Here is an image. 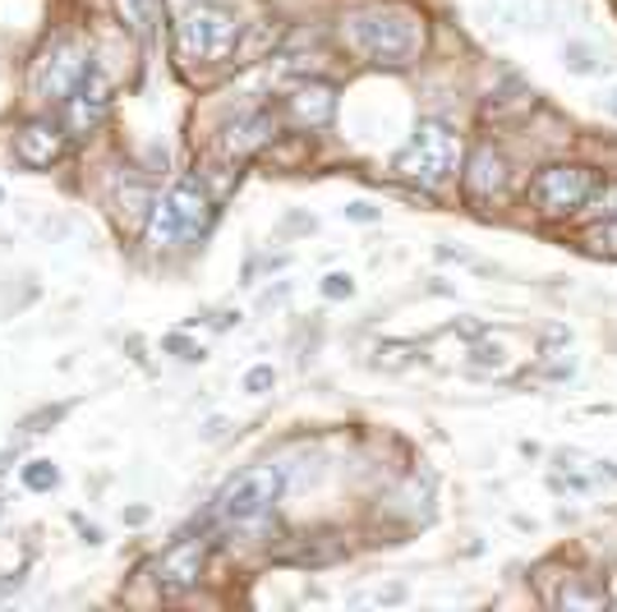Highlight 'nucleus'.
I'll return each instance as SVG.
<instances>
[{"label": "nucleus", "instance_id": "7ed1b4c3", "mask_svg": "<svg viewBox=\"0 0 617 612\" xmlns=\"http://www.w3.org/2000/svg\"><path fill=\"white\" fill-rule=\"evenodd\" d=\"M208 217H213V194L203 189L198 175H190L166 198H152L143 240H148V249H175V244L194 240L208 226Z\"/></svg>", "mask_w": 617, "mask_h": 612}, {"label": "nucleus", "instance_id": "4468645a", "mask_svg": "<svg viewBox=\"0 0 617 612\" xmlns=\"http://www.w3.org/2000/svg\"><path fill=\"white\" fill-rule=\"evenodd\" d=\"M116 10L125 19V29H130L139 42H148L152 29H158V19H162V0H116Z\"/></svg>", "mask_w": 617, "mask_h": 612}, {"label": "nucleus", "instance_id": "aec40b11", "mask_svg": "<svg viewBox=\"0 0 617 612\" xmlns=\"http://www.w3.org/2000/svg\"><path fill=\"white\" fill-rule=\"evenodd\" d=\"M589 203H595V217H599V221H604V217H617V185L595 189V194H589Z\"/></svg>", "mask_w": 617, "mask_h": 612}, {"label": "nucleus", "instance_id": "39448f33", "mask_svg": "<svg viewBox=\"0 0 617 612\" xmlns=\"http://www.w3.org/2000/svg\"><path fill=\"white\" fill-rule=\"evenodd\" d=\"M456 162H461V139L447 130L443 120H424L415 139H410L401 147V157H397V175H405V181H415V185H443L456 175Z\"/></svg>", "mask_w": 617, "mask_h": 612}, {"label": "nucleus", "instance_id": "0eeeda50", "mask_svg": "<svg viewBox=\"0 0 617 612\" xmlns=\"http://www.w3.org/2000/svg\"><path fill=\"white\" fill-rule=\"evenodd\" d=\"M589 194H595V175H589L585 166H544L534 175V185H530L534 208L544 217H572V212H581L589 203Z\"/></svg>", "mask_w": 617, "mask_h": 612}, {"label": "nucleus", "instance_id": "20e7f679", "mask_svg": "<svg viewBox=\"0 0 617 612\" xmlns=\"http://www.w3.org/2000/svg\"><path fill=\"white\" fill-rule=\"evenodd\" d=\"M286 493V470L281 466H249L236 479H226V489L213 502L217 525H253L263 521Z\"/></svg>", "mask_w": 617, "mask_h": 612}, {"label": "nucleus", "instance_id": "dca6fc26", "mask_svg": "<svg viewBox=\"0 0 617 612\" xmlns=\"http://www.w3.org/2000/svg\"><path fill=\"white\" fill-rule=\"evenodd\" d=\"M558 603H562V608H604V603H608V594L585 590V584H567V590L558 594Z\"/></svg>", "mask_w": 617, "mask_h": 612}, {"label": "nucleus", "instance_id": "9d476101", "mask_svg": "<svg viewBox=\"0 0 617 612\" xmlns=\"http://www.w3.org/2000/svg\"><path fill=\"white\" fill-rule=\"evenodd\" d=\"M272 139H277L272 111H249V116H240L236 124H226L221 152H226V162H245V157H253L259 147H268Z\"/></svg>", "mask_w": 617, "mask_h": 612}, {"label": "nucleus", "instance_id": "f3484780", "mask_svg": "<svg viewBox=\"0 0 617 612\" xmlns=\"http://www.w3.org/2000/svg\"><path fill=\"white\" fill-rule=\"evenodd\" d=\"M268 37H277V29H272V23H263V29H253L249 37L240 33V46H236V61H253V56H259V51L268 46Z\"/></svg>", "mask_w": 617, "mask_h": 612}, {"label": "nucleus", "instance_id": "ddd939ff", "mask_svg": "<svg viewBox=\"0 0 617 612\" xmlns=\"http://www.w3.org/2000/svg\"><path fill=\"white\" fill-rule=\"evenodd\" d=\"M502 185H507V162H502V152L479 147L475 157H470V171H466V189H470L475 198H494Z\"/></svg>", "mask_w": 617, "mask_h": 612}, {"label": "nucleus", "instance_id": "f257e3e1", "mask_svg": "<svg viewBox=\"0 0 617 612\" xmlns=\"http://www.w3.org/2000/svg\"><path fill=\"white\" fill-rule=\"evenodd\" d=\"M346 37L374 65H410L424 51V19L410 6H365L346 19Z\"/></svg>", "mask_w": 617, "mask_h": 612}, {"label": "nucleus", "instance_id": "412c9836", "mask_svg": "<svg viewBox=\"0 0 617 612\" xmlns=\"http://www.w3.org/2000/svg\"><path fill=\"white\" fill-rule=\"evenodd\" d=\"M23 483H29V489H51V483H56V470H51L46 461H37V466L23 470Z\"/></svg>", "mask_w": 617, "mask_h": 612}, {"label": "nucleus", "instance_id": "4be33fe9", "mask_svg": "<svg viewBox=\"0 0 617 612\" xmlns=\"http://www.w3.org/2000/svg\"><path fill=\"white\" fill-rule=\"evenodd\" d=\"M378 364H388V369L410 364V346H378Z\"/></svg>", "mask_w": 617, "mask_h": 612}, {"label": "nucleus", "instance_id": "9b49d317", "mask_svg": "<svg viewBox=\"0 0 617 612\" xmlns=\"http://www.w3.org/2000/svg\"><path fill=\"white\" fill-rule=\"evenodd\" d=\"M286 116H291V124H300V130H323V124L337 116V88H332V84H318V79L291 88Z\"/></svg>", "mask_w": 617, "mask_h": 612}, {"label": "nucleus", "instance_id": "f03ea898", "mask_svg": "<svg viewBox=\"0 0 617 612\" xmlns=\"http://www.w3.org/2000/svg\"><path fill=\"white\" fill-rule=\"evenodd\" d=\"M240 33H245V23L236 19V10L203 0V6H190L185 14H180L175 51H180V61L185 65H217V61L236 56Z\"/></svg>", "mask_w": 617, "mask_h": 612}, {"label": "nucleus", "instance_id": "5701e85b", "mask_svg": "<svg viewBox=\"0 0 617 612\" xmlns=\"http://www.w3.org/2000/svg\"><path fill=\"white\" fill-rule=\"evenodd\" d=\"M346 217H355V221H374L378 212L369 208V203H350V208H346Z\"/></svg>", "mask_w": 617, "mask_h": 612}, {"label": "nucleus", "instance_id": "393cba45", "mask_svg": "<svg viewBox=\"0 0 617 612\" xmlns=\"http://www.w3.org/2000/svg\"><path fill=\"white\" fill-rule=\"evenodd\" d=\"M613 603H617V584H613Z\"/></svg>", "mask_w": 617, "mask_h": 612}, {"label": "nucleus", "instance_id": "b1692460", "mask_svg": "<svg viewBox=\"0 0 617 612\" xmlns=\"http://www.w3.org/2000/svg\"><path fill=\"white\" fill-rule=\"evenodd\" d=\"M608 111H613V116H617V88H613V97H608Z\"/></svg>", "mask_w": 617, "mask_h": 612}, {"label": "nucleus", "instance_id": "6e6552de", "mask_svg": "<svg viewBox=\"0 0 617 612\" xmlns=\"http://www.w3.org/2000/svg\"><path fill=\"white\" fill-rule=\"evenodd\" d=\"M111 111V84L101 69H88L79 84H74V92L61 101V120H65V134L69 139H88L101 120H107Z\"/></svg>", "mask_w": 617, "mask_h": 612}, {"label": "nucleus", "instance_id": "f8f14e48", "mask_svg": "<svg viewBox=\"0 0 617 612\" xmlns=\"http://www.w3.org/2000/svg\"><path fill=\"white\" fill-rule=\"evenodd\" d=\"M61 152H65V134H61V124H51V120H29L14 134V157L33 171H46Z\"/></svg>", "mask_w": 617, "mask_h": 612}, {"label": "nucleus", "instance_id": "2eb2a0df", "mask_svg": "<svg viewBox=\"0 0 617 612\" xmlns=\"http://www.w3.org/2000/svg\"><path fill=\"white\" fill-rule=\"evenodd\" d=\"M585 244L595 249V253H604V259H617V217H604L595 231L585 236Z\"/></svg>", "mask_w": 617, "mask_h": 612}, {"label": "nucleus", "instance_id": "1a4fd4ad", "mask_svg": "<svg viewBox=\"0 0 617 612\" xmlns=\"http://www.w3.org/2000/svg\"><path fill=\"white\" fill-rule=\"evenodd\" d=\"M203 562H208V544L203 539H175L158 562H152V584H158L166 599H180L198 584Z\"/></svg>", "mask_w": 617, "mask_h": 612}, {"label": "nucleus", "instance_id": "a211bd4d", "mask_svg": "<svg viewBox=\"0 0 617 612\" xmlns=\"http://www.w3.org/2000/svg\"><path fill=\"white\" fill-rule=\"evenodd\" d=\"M323 295H327V299H350V295H355V282H350L346 272H327V276H323Z\"/></svg>", "mask_w": 617, "mask_h": 612}, {"label": "nucleus", "instance_id": "423d86ee", "mask_svg": "<svg viewBox=\"0 0 617 612\" xmlns=\"http://www.w3.org/2000/svg\"><path fill=\"white\" fill-rule=\"evenodd\" d=\"M88 69H93V56L84 51V42L56 37L51 46H42V56L33 61V92L42 101H65Z\"/></svg>", "mask_w": 617, "mask_h": 612}, {"label": "nucleus", "instance_id": "6ab92c4d", "mask_svg": "<svg viewBox=\"0 0 617 612\" xmlns=\"http://www.w3.org/2000/svg\"><path fill=\"white\" fill-rule=\"evenodd\" d=\"M272 382H277L272 364H259V369H249V373H245V392L259 396V392H268V387H272Z\"/></svg>", "mask_w": 617, "mask_h": 612}]
</instances>
